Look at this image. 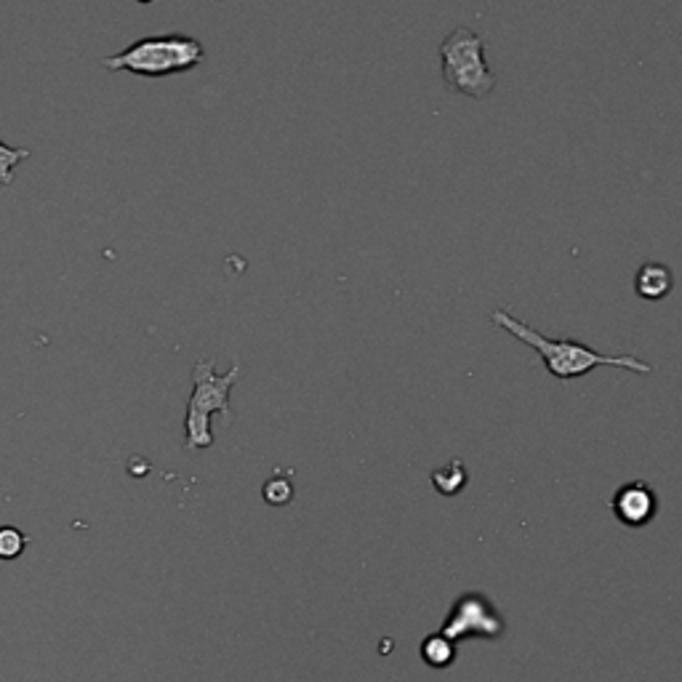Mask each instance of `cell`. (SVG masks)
<instances>
[{
    "label": "cell",
    "mask_w": 682,
    "mask_h": 682,
    "mask_svg": "<svg viewBox=\"0 0 682 682\" xmlns=\"http://www.w3.org/2000/svg\"><path fill=\"white\" fill-rule=\"evenodd\" d=\"M491 321L496 323L499 328H504L510 336H515L517 342L528 344V347L542 357L547 371L560 381L581 379V376H587L589 371H595V368L600 366L623 368V371L646 374V376L653 374L651 363L640 360V357L634 355H602L584 342L549 339V336H544L542 330L531 328L528 323H523L520 317L512 315L510 309H496L491 315Z\"/></svg>",
    "instance_id": "cell-1"
},
{
    "label": "cell",
    "mask_w": 682,
    "mask_h": 682,
    "mask_svg": "<svg viewBox=\"0 0 682 682\" xmlns=\"http://www.w3.org/2000/svg\"><path fill=\"white\" fill-rule=\"evenodd\" d=\"M206 60V49L198 38L179 35H147L118 51L113 56H104L102 67L113 73H132L141 77H168L179 73H190L200 67Z\"/></svg>",
    "instance_id": "cell-2"
},
{
    "label": "cell",
    "mask_w": 682,
    "mask_h": 682,
    "mask_svg": "<svg viewBox=\"0 0 682 682\" xmlns=\"http://www.w3.org/2000/svg\"><path fill=\"white\" fill-rule=\"evenodd\" d=\"M240 379V366L227 374H217V360H198L192 366V395L187 400L185 413V448L187 451H206L213 445L211 416L222 413L232 421L230 392Z\"/></svg>",
    "instance_id": "cell-3"
},
{
    "label": "cell",
    "mask_w": 682,
    "mask_h": 682,
    "mask_svg": "<svg viewBox=\"0 0 682 682\" xmlns=\"http://www.w3.org/2000/svg\"><path fill=\"white\" fill-rule=\"evenodd\" d=\"M440 70L443 83L457 94L485 99L496 88V73L485 62V41L470 28H457L448 32L440 43Z\"/></svg>",
    "instance_id": "cell-4"
},
{
    "label": "cell",
    "mask_w": 682,
    "mask_h": 682,
    "mask_svg": "<svg viewBox=\"0 0 682 682\" xmlns=\"http://www.w3.org/2000/svg\"><path fill=\"white\" fill-rule=\"evenodd\" d=\"M506 632V621L496 602L483 592H464L457 597L451 610H448L440 634L448 640L461 642L466 638L499 640Z\"/></svg>",
    "instance_id": "cell-5"
},
{
    "label": "cell",
    "mask_w": 682,
    "mask_h": 682,
    "mask_svg": "<svg viewBox=\"0 0 682 682\" xmlns=\"http://www.w3.org/2000/svg\"><path fill=\"white\" fill-rule=\"evenodd\" d=\"M610 512L627 528H646L659 515V496L646 480H632V483H623L613 493Z\"/></svg>",
    "instance_id": "cell-6"
},
{
    "label": "cell",
    "mask_w": 682,
    "mask_h": 682,
    "mask_svg": "<svg viewBox=\"0 0 682 682\" xmlns=\"http://www.w3.org/2000/svg\"><path fill=\"white\" fill-rule=\"evenodd\" d=\"M672 288H674L672 270L661 262L642 264L638 275H634V294L646 298V302H661V298L672 294Z\"/></svg>",
    "instance_id": "cell-7"
},
{
    "label": "cell",
    "mask_w": 682,
    "mask_h": 682,
    "mask_svg": "<svg viewBox=\"0 0 682 682\" xmlns=\"http://www.w3.org/2000/svg\"><path fill=\"white\" fill-rule=\"evenodd\" d=\"M466 483H470V470H466L461 459H453L451 464L432 472V485L440 496H459Z\"/></svg>",
    "instance_id": "cell-8"
},
{
    "label": "cell",
    "mask_w": 682,
    "mask_h": 682,
    "mask_svg": "<svg viewBox=\"0 0 682 682\" xmlns=\"http://www.w3.org/2000/svg\"><path fill=\"white\" fill-rule=\"evenodd\" d=\"M421 659L432 669H448L457 661V642L448 640L445 634H430L421 642Z\"/></svg>",
    "instance_id": "cell-9"
},
{
    "label": "cell",
    "mask_w": 682,
    "mask_h": 682,
    "mask_svg": "<svg viewBox=\"0 0 682 682\" xmlns=\"http://www.w3.org/2000/svg\"><path fill=\"white\" fill-rule=\"evenodd\" d=\"M262 496L270 506H285L294 502V483H291V475H285V472H275V475L264 483Z\"/></svg>",
    "instance_id": "cell-10"
},
{
    "label": "cell",
    "mask_w": 682,
    "mask_h": 682,
    "mask_svg": "<svg viewBox=\"0 0 682 682\" xmlns=\"http://www.w3.org/2000/svg\"><path fill=\"white\" fill-rule=\"evenodd\" d=\"M24 158H30L28 147H11L6 141H0V185H14V168L22 164Z\"/></svg>",
    "instance_id": "cell-11"
},
{
    "label": "cell",
    "mask_w": 682,
    "mask_h": 682,
    "mask_svg": "<svg viewBox=\"0 0 682 682\" xmlns=\"http://www.w3.org/2000/svg\"><path fill=\"white\" fill-rule=\"evenodd\" d=\"M28 547V538L14 525H0V560H17Z\"/></svg>",
    "instance_id": "cell-12"
},
{
    "label": "cell",
    "mask_w": 682,
    "mask_h": 682,
    "mask_svg": "<svg viewBox=\"0 0 682 682\" xmlns=\"http://www.w3.org/2000/svg\"><path fill=\"white\" fill-rule=\"evenodd\" d=\"M139 3H153V0H139Z\"/></svg>",
    "instance_id": "cell-13"
}]
</instances>
